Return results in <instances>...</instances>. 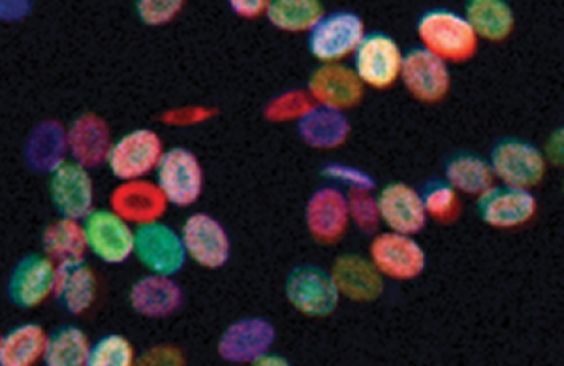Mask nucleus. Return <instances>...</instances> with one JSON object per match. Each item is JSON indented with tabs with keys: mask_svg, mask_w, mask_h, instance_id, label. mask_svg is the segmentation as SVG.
<instances>
[{
	"mask_svg": "<svg viewBox=\"0 0 564 366\" xmlns=\"http://www.w3.org/2000/svg\"><path fill=\"white\" fill-rule=\"evenodd\" d=\"M251 366H293L290 359L285 358L281 355H274V353H268V355L262 356L251 364Z\"/></svg>",
	"mask_w": 564,
	"mask_h": 366,
	"instance_id": "79ce46f5",
	"label": "nucleus"
},
{
	"mask_svg": "<svg viewBox=\"0 0 564 366\" xmlns=\"http://www.w3.org/2000/svg\"><path fill=\"white\" fill-rule=\"evenodd\" d=\"M268 4L264 0H235L230 2V8L239 17L256 18L268 10Z\"/></svg>",
	"mask_w": 564,
	"mask_h": 366,
	"instance_id": "a19ab883",
	"label": "nucleus"
},
{
	"mask_svg": "<svg viewBox=\"0 0 564 366\" xmlns=\"http://www.w3.org/2000/svg\"><path fill=\"white\" fill-rule=\"evenodd\" d=\"M370 261L389 279L409 281L425 271L426 254L412 236L384 233L370 244Z\"/></svg>",
	"mask_w": 564,
	"mask_h": 366,
	"instance_id": "0eeeda50",
	"label": "nucleus"
},
{
	"mask_svg": "<svg viewBox=\"0 0 564 366\" xmlns=\"http://www.w3.org/2000/svg\"><path fill=\"white\" fill-rule=\"evenodd\" d=\"M68 147V134L56 121H44L31 132L25 146V160L32 171L55 172L62 166Z\"/></svg>",
	"mask_w": 564,
	"mask_h": 366,
	"instance_id": "bb28decb",
	"label": "nucleus"
},
{
	"mask_svg": "<svg viewBox=\"0 0 564 366\" xmlns=\"http://www.w3.org/2000/svg\"><path fill=\"white\" fill-rule=\"evenodd\" d=\"M54 297L63 310L74 316L91 310L96 299V279L85 260L57 266Z\"/></svg>",
	"mask_w": 564,
	"mask_h": 366,
	"instance_id": "412c9836",
	"label": "nucleus"
},
{
	"mask_svg": "<svg viewBox=\"0 0 564 366\" xmlns=\"http://www.w3.org/2000/svg\"><path fill=\"white\" fill-rule=\"evenodd\" d=\"M465 17L477 36L490 42L508 40L516 25L514 12L502 0H473Z\"/></svg>",
	"mask_w": 564,
	"mask_h": 366,
	"instance_id": "cd10ccee",
	"label": "nucleus"
},
{
	"mask_svg": "<svg viewBox=\"0 0 564 366\" xmlns=\"http://www.w3.org/2000/svg\"><path fill=\"white\" fill-rule=\"evenodd\" d=\"M159 189L166 201L177 207L197 202L203 191V170L197 158L188 150L176 147L165 152L158 165Z\"/></svg>",
	"mask_w": 564,
	"mask_h": 366,
	"instance_id": "1a4fd4ad",
	"label": "nucleus"
},
{
	"mask_svg": "<svg viewBox=\"0 0 564 366\" xmlns=\"http://www.w3.org/2000/svg\"><path fill=\"white\" fill-rule=\"evenodd\" d=\"M332 276L339 293L358 303L375 301L383 292L381 273L373 262L358 255L339 256L333 266Z\"/></svg>",
	"mask_w": 564,
	"mask_h": 366,
	"instance_id": "4be33fe9",
	"label": "nucleus"
},
{
	"mask_svg": "<svg viewBox=\"0 0 564 366\" xmlns=\"http://www.w3.org/2000/svg\"><path fill=\"white\" fill-rule=\"evenodd\" d=\"M323 175L337 183L348 185L350 190L371 191L376 189V180L369 173L352 165L329 163L324 166Z\"/></svg>",
	"mask_w": 564,
	"mask_h": 366,
	"instance_id": "c9c22d12",
	"label": "nucleus"
},
{
	"mask_svg": "<svg viewBox=\"0 0 564 366\" xmlns=\"http://www.w3.org/2000/svg\"><path fill=\"white\" fill-rule=\"evenodd\" d=\"M68 149L85 169H93L108 160L112 147L106 121L94 114L82 115L69 128Z\"/></svg>",
	"mask_w": 564,
	"mask_h": 366,
	"instance_id": "5701e85b",
	"label": "nucleus"
},
{
	"mask_svg": "<svg viewBox=\"0 0 564 366\" xmlns=\"http://www.w3.org/2000/svg\"><path fill=\"white\" fill-rule=\"evenodd\" d=\"M422 198L427 216L433 217L435 222L451 224L459 217L458 192L451 184L442 182L429 184Z\"/></svg>",
	"mask_w": 564,
	"mask_h": 366,
	"instance_id": "72a5a7b5",
	"label": "nucleus"
},
{
	"mask_svg": "<svg viewBox=\"0 0 564 366\" xmlns=\"http://www.w3.org/2000/svg\"><path fill=\"white\" fill-rule=\"evenodd\" d=\"M183 8V3L178 0H145V2L138 3V11L143 22L147 24H162L170 22L172 18H175L178 11Z\"/></svg>",
	"mask_w": 564,
	"mask_h": 366,
	"instance_id": "4c0bfd02",
	"label": "nucleus"
},
{
	"mask_svg": "<svg viewBox=\"0 0 564 366\" xmlns=\"http://www.w3.org/2000/svg\"><path fill=\"white\" fill-rule=\"evenodd\" d=\"M348 197L349 215L358 229L365 234L375 233L381 220L378 198L370 191L350 190Z\"/></svg>",
	"mask_w": 564,
	"mask_h": 366,
	"instance_id": "f704fd0d",
	"label": "nucleus"
},
{
	"mask_svg": "<svg viewBox=\"0 0 564 366\" xmlns=\"http://www.w3.org/2000/svg\"><path fill=\"white\" fill-rule=\"evenodd\" d=\"M42 243L47 258L57 262V266L85 260L88 249L85 227L69 218L51 224L44 230Z\"/></svg>",
	"mask_w": 564,
	"mask_h": 366,
	"instance_id": "c85d7f7f",
	"label": "nucleus"
},
{
	"mask_svg": "<svg viewBox=\"0 0 564 366\" xmlns=\"http://www.w3.org/2000/svg\"><path fill=\"white\" fill-rule=\"evenodd\" d=\"M546 153L551 163L564 169V127L551 134L546 146Z\"/></svg>",
	"mask_w": 564,
	"mask_h": 366,
	"instance_id": "ea45409f",
	"label": "nucleus"
},
{
	"mask_svg": "<svg viewBox=\"0 0 564 366\" xmlns=\"http://www.w3.org/2000/svg\"><path fill=\"white\" fill-rule=\"evenodd\" d=\"M55 279L56 268L47 256H25L10 274L9 299L21 310H34L54 293Z\"/></svg>",
	"mask_w": 564,
	"mask_h": 366,
	"instance_id": "ddd939ff",
	"label": "nucleus"
},
{
	"mask_svg": "<svg viewBox=\"0 0 564 366\" xmlns=\"http://www.w3.org/2000/svg\"><path fill=\"white\" fill-rule=\"evenodd\" d=\"M401 79L413 98L423 103L441 101L452 86L447 63L423 47L403 55Z\"/></svg>",
	"mask_w": 564,
	"mask_h": 366,
	"instance_id": "9d476101",
	"label": "nucleus"
},
{
	"mask_svg": "<svg viewBox=\"0 0 564 366\" xmlns=\"http://www.w3.org/2000/svg\"><path fill=\"white\" fill-rule=\"evenodd\" d=\"M445 173L447 183L455 191L474 196H482L494 187L496 180L490 163L470 153L454 157L446 164Z\"/></svg>",
	"mask_w": 564,
	"mask_h": 366,
	"instance_id": "7c9ffc66",
	"label": "nucleus"
},
{
	"mask_svg": "<svg viewBox=\"0 0 564 366\" xmlns=\"http://www.w3.org/2000/svg\"><path fill=\"white\" fill-rule=\"evenodd\" d=\"M183 303V289L170 276L147 274L131 288L132 310L147 319L170 317L181 310Z\"/></svg>",
	"mask_w": 564,
	"mask_h": 366,
	"instance_id": "aec40b11",
	"label": "nucleus"
},
{
	"mask_svg": "<svg viewBox=\"0 0 564 366\" xmlns=\"http://www.w3.org/2000/svg\"><path fill=\"white\" fill-rule=\"evenodd\" d=\"M275 342V330L271 321L248 317L230 324L217 344L223 359L232 364H253L268 355Z\"/></svg>",
	"mask_w": 564,
	"mask_h": 366,
	"instance_id": "9b49d317",
	"label": "nucleus"
},
{
	"mask_svg": "<svg viewBox=\"0 0 564 366\" xmlns=\"http://www.w3.org/2000/svg\"><path fill=\"white\" fill-rule=\"evenodd\" d=\"M285 293L294 310L311 317L329 316L341 294L332 273L316 266L294 268L288 274Z\"/></svg>",
	"mask_w": 564,
	"mask_h": 366,
	"instance_id": "20e7f679",
	"label": "nucleus"
},
{
	"mask_svg": "<svg viewBox=\"0 0 564 366\" xmlns=\"http://www.w3.org/2000/svg\"><path fill=\"white\" fill-rule=\"evenodd\" d=\"M137 359L131 340L119 333H108L91 344L86 366H134Z\"/></svg>",
	"mask_w": 564,
	"mask_h": 366,
	"instance_id": "473e14b6",
	"label": "nucleus"
},
{
	"mask_svg": "<svg viewBox=\"0 0 564 366\" xmlns=\"http://www.w3.org/2000/svg\"><path fill=\"white\" fill-rule=\"evenodd\" d=\"M91 344L80 326L62 325L50 333L42 363L44 366H86Z\"/></svg>",
	"mask_w": 564,
	"mask_h": 366,
	"instance_id": "c756f323",
	"label": "nucleus"
},
{
	"mask_svg": "<svg viewBox=\"0 0 564 366\" xmlns=\"http://www.w3.org/2000/svg\"><path fill=\"white\" fill-rule=\"evenodd\" d=\"M403 64L402 51L392 36L383 32L365 35L355 53V71L364 83L377 89L394 85Z\"/></svg>",
	"mask_w": 564,
	"mask_h": 366,
	"instance_id": "423d86ee",
	"label": "nucleus"
},
{
	"mask_svg": "<svg viewBox=\"0 0 564 366\" xmlns=\"http://www.w3.org/2000/svg\"><path fill=\"white\" fill-rule=\"evenodd\" d=\"M134 366H187V359L178 346L156 344L141 352Z\"/></svg>",
	"mask_w": 564,
	"mask_h": 366,
	"instance_id": "e433bc0d",
	"label": "nucleus"
},
{
	"mask_svg": "<svg viewBox=\"0 0 564 366\" xmlns=\"http://www.w3.org/2000/svg\"><path fill=\"white\" fill-rule=\"evenodd\" d=\"M85 233L88 249L106 265H123L134 254V233L117 212L93 211Z\"/></svg>",
	"mask_w": 564,
	"mask_h": 366,
	"instance_id": "6e6552de",
	"label": "nucleus"
},
{
	"mask_svg": "<svg viewBox=\"0 0 564 366\" xmlns=\"http://www.w3.org/2000/svg\"><path fill=\"white\" fill-rule=\"evenodd\" d=\"M349 132L348 118L339 109L330 107H312L299 121L301 139L314 149H336V147L345 143Z\"/></svg>",
	"mask_w": 564,
	"mask_h": 366,
	"instance_id": "b1692460",
	"label": "nucleus"
},
{
	"mask_svg": "<svg viewBox=\"0 0 564 366\" xmlns=\"http://www.w3.org/2000/svg\"><path fill=\"white\" fill-rule=\"evenodd\" d=\"M378 198L381 220L393 233L413 236L426 227L427 212L422 196L405 183H392Z\"/></svg>",
	"mask_w": 564,
	"mask_h": 366,
	"instance_id": "a211bd4d",
	"label": "nucleus"
},
{
	"mask_svg": "<svg viewBox=\"0 0 564 366\" xmlns=\"http://www.w3.org/2000/svg\"><path fill=\"white\" fill-rule=\"evenodd\" d=\"M267 15L280 30L311 31L324 17V9L316 0H274L268 4Z\"/></svg>",
	"mask_w": 564,
	"mask_h": 366,
	"instance_id": "2f4dec72",
	"label": "nucleus"
},
{
	"mask_svg": "<svg viewBox=\"0 0 564 366\" xmlns=\"http://www.w3.org/2000/svg\"><path fill=\"white\" fill-rule=\"evenodd\" d=\"M162 140L150 130H138L126 134L112 146L108 164L115 176L132 180L144 176L162 160Z\"/></svg>",
	"mask_w": 564,
	"mask_h": 366,
	"instance_id": "2eb2a0df",
	"label": "nucleus"
},
{
	"mask_svg": "<svg viewBox=\"0 0 564 366\" xmlns=\"http://www.w3.org/2000/svg\"><path fill=\"white\" fill-rule=\"evenodd\" d=\"M563 191H564V182H563Z\"/></svg>",
	"mask_w": 564,
	"mask_h": 366,
	"instance_id": "37998d69",
	"label": "nucleus"
},
{
	"mask_svg": "<svg viewBox=\"0 0 564 366\" xmlns=\"http://www.w3.org/2000/svg\"><path fill=\"white\" fill-rule=\"evenodd\" d=\"M134 255L151 273L173 276L187 261L182 235L163 223L141 224L134 233Z\"/></svg>",
	"mask_w": 564,
	"mask_h": 366,
	"instance_id": "39448f33",
	"label": "nucleus"
},
{
	"mask_svg": "<svg viewBox=\"0 0 564 366\" xmlns=\"http://www.w3.org/2000/svg\"><path fill=\"white\" fill-rule=\"evenodd\" d=\"M365 37V24L360 15L350 11H337L324 15L310 31L311 54L324 64H336L355 55Z\"/></svg>",
	"mask_w": 564,
	"mask_h": 366,
	"instance_id": "f03ea898",
	"label": "nucleus"
},
{
	"mask_svg": "<svg viewBox=\"0 0 564 366\" xmlns=\"http://www.w3.org/2000/svg\"><path fill=\"white\" fill-rule=\"evenodd\" d=\"M51 197L63 218L80 220L93 214L94 189L85 166L66 163L51 177Z\"/></svg>",
	"mask_w": 564,
	"mask_h": 366,
	"instance_id": "f3484780",
	"label": "nucleus"
},
{
	"mask_svg": "<svg viewBox=\"0 0 564 366\" xmlns=\"http://www.w3.org/2000/svg\"><path fill=\"white\" fill-rule=\"evenodd\" d=\"M478 214L487 226L511 229L524 226L533 220L538 202L530 191L506 187H492L479 196Z\"/></svg>",
	"mask_w": 564,
	"mask_h": 366,
	"instance_id": "4468645a",
	"label": "nucleus"
},
{
	"mask_svg": "<svg viewBox=\"0 0 564 366\" xmlns=\"http://www.w3.org/2000/svg\"><path fill=\"white\" fill-rule=\"evenodd\" d=\"M306 226L318 243L335 244L343 239L349 224V204L341 191L319 189L306 205Z\"/></svg>",
	"mask_w": 564,
	"mask_h": 366,
	"instance_id": "dca6fc26",
	"label": "nucleus"
},
{
	"mask_svg": "<svg viewBox=\"0 0 564 366\" xmlns=\"http://www.w3.org/2000/svg\"><path fill=\"white\" fill-rule=\"evenodd\" d=\"M48 333L40 323L17 324L0 340V366H35L43 362Z\"/></svg>",
	"mask_w": 564,
	"mask_h": 366,
	"instance_id": "393cba45",
	"label": "nucleus"
},
{
	"mask_svg": "<svg viewBox=\"0 0 564 366\" xmlns=\"http://www.w3.org/2000/svg\"><path fill=\"white\" fill-rule=\"evenodd\" d=\"M311 108L303 94H286L272 103L271 107L268 109V117L273 120L291 119L299 117V115L303 117Z\"/></svg>",
	"mask_w": 564,
	"mask_h": 366,
	"instance_id": "58836bf2",
	"label": "nucleus"
},
{
	"mask_svg": "<svg viewBox=\"0 0 564 366\" xmlns=\"http://www.w3.org/2000/svg\"><path fill=\"white\" fill-rule=\"evenodd\" d=\"M182 239L187 256L198 266L219 269L230 258V240L219 220L207 214H194L182 229Z\"/></svg>",
	"mask_w": 564,
	"mask_h": 366,
	"instance_id": "f8f14e48",
	"label": "nucleus"
},
{
	"mask_svg": "<svg viewBox=\"0 0 564 366\" xmlns=\"http://www.w3.org/2000/svg\"><path fill=\"white\" fill-rule=\"evenodd\" d=\"M165 201L163 192L147 182L121 185L112 196L115 212L127 222L140 223V226L156 222L163 215Z\"/></svg>",
	"mask_w": 564,
	"mask_h": 366,
	"instance_id": "a878e982",
	"label": "nucleus"
},
{
	"mask_svg": "<svg viewBox=\"0 0 564 366\" xmlns=\"http://www.w3.org/2000/svg\"><path fill=\"white\" fill-rule=\"evenodd\" d=\"M490 165L506 187L530 191L546 175V159L535 146L522 140H503L491 152Z\"/></svg>",
	"mask_w": 564,
	"mask_h": 366,
	"instance_id": "7ed1b4c3",
	"label": "nucleus"
},
{
	"mask_svg": "<svg viewBox=\"0 0 564 366\" xmlns=\"http://www.w3.org/2000/svg\"><path fill=\"white\" fill-rule=\"evenodd\" d=\"M310 92L319 106L344 111L362 100L364 83L356 71L343 64H324L311 76Z\"/></svg>",
	"mask_w": 564,
	"mask_h": 366,
	"instance_id": "6ab92c4d",
	"label": "nucleus"
},
{
	"mask_svg": "<svg viewBox=\"0 0 564 366\" xmlns=\"http://www.w3.org/2000/svg\"><path fill=\"white\" fill-rule=\"evenodd\" d=\"M422 47L446 63H464L477 53L478 36L464 15L451 10L425 12L416 24Z\"/></svg>",
	"mask_w": 564,
	"mask_h": 366,
	"instance_id": "f257e3e1",
	"label": "nucleus"
}]
</instances>
